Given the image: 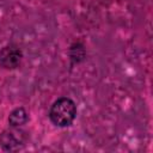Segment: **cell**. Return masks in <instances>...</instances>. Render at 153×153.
<instances>
[{
    "instance_id": "cell-1",
    "label": "cell",
    "mask_w": 153,
    "mask_h": 153,
    "mask_svg": "<svg viewBox=\"0 0 153 153\" xmlns=\"http://www.w3.org/2000/svg\"><path fill=\"white\" fill-rule=\"evenodd\" d=\"M76 117V105L67 97L56 99L49 110V118L53 124L65 128L69 127Z\"/></svg>"
},
{
    "instance_id": "cell-2",
    "label": "cell",
    "mask_w": 153,
    "mask_h": 153,
    "mask_svg": "<svg viewBox=\"0 0 153 153\" xmlns=\"http://www.w3.org/2000/svg\"><path fill=\"white\" fill-rule=\"evenodd\" d=\"M24 131L17 129H6L0 134V146L6 152L19 151L24 146Z\"/></svg>"
},
{
    "instance_id": "cell-3",
    "label": "cell",
    "mask_w": 153,
    "mask_h": 153,
    "mask_svg": "<svg viewBox=\"0 0 153 153\" xmlns=\"http://www.w3.org/2000/svg\"><path fill=\"white\" fill-rule=\"evenodd\" d=\"M23 54L14 45L4 47L0 51V66L5 69H14L20 65Z\"/></svg>"
},
{
    "instance_id": "cell-4",
    "label": "cell",
    "mask_w": 153,
    "mask_h": 153,
    "mask_svg": "<svg viewBox=\"0 0 153 153\" xmlns=\"http://www.w3.org/2000/svg\"><path fill=\"white\" fill-rule=\"evenodd\" d=\"M27 120H29L27 111L22 106L12 110L10 112V116H8V122L11 124V127H13V128H17V127L25 124L27 122Z\"/></svg>"
}]
</instances>
